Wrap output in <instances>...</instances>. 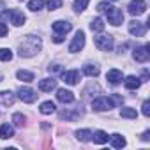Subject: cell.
<instances>
[{"mask_svg": "<svg viewBox=\"0 0 150 150\" xmlns=\"http://www.w3.org/2000/svg\"><path fill=\"white\" fill-rule=\"evenodd\" d=\"M132 57H134L136 62L145 64V62L148 60V57H150V44H145V46H138V48H134Z\"/></svg>", "mask_w": 150, "mask_h": 150, "instance_id": "52a82bcc", "label": "cell"}, {"mask_svg": "<svg viewBox=\"0 0 150 150\" xmlns=\"http://www.w3.org/2000/svg\"><path fill=\"white\" fill-rule=\"evenodd\" d=\"M14 99H16V96L13 92H9V90H2V92H0V104H2V106H13Z\"/></svg>", "mask_w": 150, "mask_h": 150, "instance_id": "9a60e30c", "label": "cell"}, {"mask_svg": "<svg viewBox=\"0 0 150 150\" xmlns=\"http://www.w3.org/2000/svg\"><path fill=\"white\" fill-rule=\"evenodd\" d=\"M83 74L85 76H90V78H96V76H99V67L96 64H85L83 65Z\"/></svg>", "mask_w": 150, "mask_h": 150, "instance_id": "ac0fdd59", "label": "cell"}, {"mask_svg": "<svg viewBox=\"0 0 150 150\" xmlns=\"http://www.w3.org/2000/svg\"><path fill=\"white\" fill-rule=\"evenodd\" d=\"M111 101H113V104H115V103H117V104H122V103H124V97H120V96L113 94V96H111Z\"/></svg>", "mask_w": 150, "mask_h": 150, "instance_id": "d590c367", "label": "cell"}, {"mask_svg": "<svg viewBox=\"0 0 150 150\" xmlns=\"http://www.w3.org/2000/svg\"><path fill=\"white\" fill-rule=\"evenodd\" d=\"M64 41V35H60V34H55L53 35V42H57V44H60Z\"/></svg>", "mask_w": 150, "mask_h": 150, "instance_id": "8d00e7d4", "label": "cell"}, {"mask_svg": "<svg viewBox=\"0 0 150 150\" xmlns=\"http://www.w3.org/2000/svg\"><path fill=\"white\" fill-rule=\"evenodd\" d=\"M78 115L80 113H72V111H65V110L58 113V117L60 118H65V120H74V118H78Z\"/></svg>", "mask_w": 150, "mask_h": 150, "instance_id": "4dcf8cb0", "label": "cell"}, {"mask_svg": "<svg viewBox=\"0 0 150 150\" xmlns=\"http://www.w3.org/2000/svg\"><path fill=\"white\" fill-rule=\"evenodd\" d=\"M48 71H50V72H58V71H60V65H58V64H53V65L48 67Z\"/></svg>", "mask_w": 150, "mask_h": 150, "instance_id": "74e56055", "label": "cell"}, {"mask_svg": "<svg viewBox=\"0 0 150 150\" xmlns=\"http://www.w3.org/2000/svg\"><path fill=\"white\" fill-rule=\"evenodd\" d=\"M106 80H108L111 85H118V83L124 80L122 71H118V69H110V71L106 72Z\"/></svg>", "mask_w": 150, "mask_h": 150, "instance_id": "5bb4252c", "label": "cell"}, {"mask_svg": "<svg viewBox=\"0 0 150 150\" xmlns=\"http://www.w3.org/2000/svg\"><path fill=\"white\" fill-rule=\"evenodd\" d=\"M4 18H7L14 27H21V25H25V14L21 13V11H18V9H9V11H4Z\"/></svg>", "mask_w": 150, "mask_h": 150, "instance_id": "7a4b0ae2", "label": "cell"}, {"mask_svg": "<svg viewBox=\"0 0 150 150\" xmlns=\"http://www.w3.org/2000/svg\"><path fill=\"white\" fill-rule=\"evenodd\" d=\"M57 99L60 103H64V104H69V103L74 101V94L71 90H67V88H58L57 90Z\"/></svg>", "mask_w": 150, "mask_h": 150, "instance_id": "4fadbf2b", "label": "cell"}, {"mask_svg": "<svg viewBox=\"0 0 150 150\" xmlns=\"http://www.w3.org/2000/svg\"><path fill=\"white\" fill-rule=\"evenodd\" d=\"M16 78L18 80H21V81H25V83H30V81H34V72H30V71H18L16 72Z\"/></svg>", "mask_w": 150, "mask_h": 150, "instance_id": "603a6c76", "label": "cell"}, {"mask_svg": "<svg viewBox=\"0 0 150 150\" xmlns=\"http://www.w3.org/2000/svg\"><path fill=\"white\" fill-rule=\"evenodd\" d=\"M129 32H131L132 35H136V37H143L145 32H146V25H143V23L138 21V20H132V21L129 23Z\"/></svg>", "mask_w": 150, "mask_h": 150, "instance_id": "30bf717a", "label": "cell"}, {"mask_svg": "<svg viewBox=\"0 0 150 150\" xmlns=\"http://www.w3.org/2000/svg\"><path fill=\"white\" fill-rule=\"evenodd\" d=\"M51 28H53V32H55V34H60V35H65L67 32H71V28H72V25H71L69 21H64V20H58V21H55V23L51 25Z\"/></svg>", "mask_w": 150, "mask_h": 150, "instance_id": "7c38bea8", "label": "cell"}, {"mask_svg": "<svg viewBox=\"0 0 150 150\" xmlns=\"http://www.w3.org/2000/svg\"><path fill=\"white\" fill-rule=\"evenodd\" d=\"M7 35V25L4 21H0V37H6Z\"/></svg>", "mask_w": 150, "mask_h": 150, "instance_id": "e575fe53", "label": "cell"}, {"mask_svg": "<svg viewBox=\"0 0 150 150\" xmlns=\"http://www.w3.org/2000/svg\"><path fill=\"white\" fill-rule=\"evenodd\" d=\"M111 145L113 148H122L125 146V138L122 134H111Z\"/></svg>", "mask_w": 150, "mask_h": 150, "instance_id": "cb8c5ba5", "label": "cell"}, {"mask_svg": "<svg viewBox=\"0 0 150 150\" xmlns=\"http://www.w3.org/2000/svg\"><path fill=\"white\" fill-rule=\"evenodd\" d=\"M62 7V0H48V9L50 11H57Z\"/></svg>", "mask_w": 150, "mask_h": 150, "instance_id": "1f68e13d", "label": "cell"}, {"mask_svg": "<svg viewBox=\"0 0 150 150\" xmlns=\"http://www.w3.org/2000/svg\"><path fill=\"white\" fill-rule=\"evenodd\" d=\"M141 139H143V141H148V139H150V131H145V132L141 134Z\"/></svg>", "mask_w": 150, "mask_h": 150, "instance_id": "f35d334b", "label": "cell"}, {"mask_svg": "<svg viewBox=\"0 0 150 150\" xmlns=\"http://www.w3.org/2000/svg\"><path fill=\"white\" fill-rule=\"evenodd\" d=\"M0 60H2V62L13 60V51L9 48H0Z\"/></svg>", "mask_w": 150, "mask_h": 150, "instance_id": "f1b7e54d", "label": "cell"}, {"mask_svg": "<svg viewBox=\"0 0 150 150\" xmlns=\"http://www.w3.org/2000/svg\"><path fill=\"white\" fill-rule=\"evenodd\" d=\"M13 122H14L16 127H23L25 122H27V118H25V115H21V113H14V115H13Z\"/></svg>", "mask_w": 150, "mask_h": 150, "instance_id": "f546056e", "label": "cell"}, {"mask_svg": "<svg viewBox=\"0 0 150 150\" xmlns=\"http://www.w3.org/2000/svg\"><path fill=\"white\" fill-rule=\"evenodd\" d=\"M18 97H20L23 103H34V101L37 99V92L32 90V88H28V87H21V88L18 90Z\"/></svg>", "mask_w": 150, "mask_h": 150, "instance_id": "9c48e42d", "label": "cell"}, {"mask_svg": "<svg viewBox=\"0 0 150 150\" xmlns=\"http://www.w3.org/2000/svg\"><path fill=\"white\" fill-rule=\"evenodd\" d=\"M90 30H92V32H103V30H104V21H103L101 18H94V20L90 21Z\"/></svg>", "mask_w": 150, "mask_h": 150, "instance_id": "d4e9b609", "label": "cell"}, {"mask_svg": "<svg viewBox=\"0 0 150 150\" xmlns=\"http://www.w3.org/2000/svg\"><path fill=\"white\" fill-rule=\"evenodd\" d=\"M106 14H108V21H110L113 27H118V25L124 21V13H122L120 9H117V7H113V6L106 11Z\"/></svg>", "mask_w": 150, "mask_h": 150, "instance_id": "8992f818", "label": "cell"}, {"mask_svg": "<svg viewBox=\"0 0 150 150\" xmlns=\"http://www.w3.org/2000/svg\"><path fill=\"white\" fill-rule=\"evenodd\" d=\"M62 81L67 83V85H76V83L80 81V72H78L76 69L62 72Z\"/></svg>", "mask_w": 150, "mask_h": 150, "instance_id": "8fae6325", "label": "cell"}, {"mask_svg": "<svg viewBox=\"0 0 150 150\" xmlns=\"http://www.w3.org/2000/svg\"><path fill=\"white\" fill-rule=\"evenodd\" d=\"M110 7H111V4H108V2H101V4L97 6V11H99V13H106Z\"/></svg>", "mask_w": 150, "mask_h": 150, "instance_id": "836d02e7", "label": "cell"}, {"mask_svg": "<svg viewBox=\"0 0 150 150\" xmlns=\"http://www.w3.org/2000/svg\"><path fill=\"white\" fill-rule=\"evenodd\" d=\"M41 48H42V41H41V37H37V35H27V37L23 39V42H20L18 55L28 58V57H34L35 53H39Z\"/></svg>", "mask_w": 150, "mask_h": 150, "instance_id": "6da1fadb", "label": "cell"}, {"mask_svg": "<svg viewBox=\"0 0 150 150\" xmlns=\"http://www.w3.org/2000/svg\"><path fill=\"white\" fill-rule=\"evenodd\" d=\"M53 88H57V80L53 78H44L39 81V90L41 92H51Z\"/></svg>", "mask_w": 150, "mask_h": 150, "instance_id": "2e32d148", "label": "cell"}, {"mask_svg": "<svg viewBox=\"0 0 150 150\" xmlns=\"http://www.w3.org/2000/svg\"><path fill=\"white\" fill-rule=\"evenodd\" d=\"M141 113H143L145 117H150V101H145V103H143V106H141Z\"/></svg>", "mask_w": 150, "mask_h": 150, "instance_id": "d6a6232c", "label": "cell"}, {"mask_svg": "<svg viewBox=\"0 0 150 150\" xmlns=\"http://www.w3.org/2000/svg\"><path fill=\"white\" fill-rule=\"evenodd\" d=\"M14 136V127L9 125V124H4L0 127V139H9Z\"/></svg>", "mask_w": 150, "mask_h": 150, "instance_id": "d6986e66", "label": "cell"}, {"mask_svg": "<svg viewBox=\"0 0 150 150\" xmlns=\"http://www.w3.org/2000/svg\"><path fill=\"white\" fill-rule=\"evenodd\" d=\"M94 44L101 51H111V48H113V37L111 35H97L94 39Z\"/></svg>", "mask_w": 150, "mask_h": 150, "instance_id": "5b68a950", "label": "cell"}, {"mask_svg": "<svg viewBox=\"0 0 150 150\" xmlns=\"http://www.w3.org/2000/svg\"><path fill=\"white\" fill-rule=\"evenodd\" d=\"M42 7H44V0H30L28 2V9L34 13H39Z\"/></svg>", "mask_w": 150, "mask_h": 150, "instance_id": "4316f807", "label": "cell"}, {"mask_svg": "<svg viewBox=\"0 0 150 150\" xmlns=\"http://www.w3.org/2000/svg\"><path fill=\"white\" fill-rule=\"evenodd\" d=\"M111 108H115L111 97H104L103 96V97H97V99L92 101V110L94 111H110Z\"/></svg>", "mask_w": 150, "mask_h": 150, "instance_id": "3957f363", "label": "cell"}, {"mask_svg": "<svg viewBox=\"0 0 150 150\" xmlns=\"http://www.w3.org/2000/svg\"><path fill=\"white\" fill-rule=\"evenodd\" d=\"M0 81H2V76H0Z\"/></svg>", "mask_w": 150, "mask_h": 150, "instance_id": "ab89813d", "label": "cell"}, {"mask_svg": "<svg viewBox=\"0 0 150 150\" xmlns=\"http://www.w3.org/2000/svg\"><path fill=\"white\" fill-rule=\"evenodd\" d=\"M124 83H125V88H127V90H138L139 85H141V80L136 78V76H127V78L124 80Z\"/></svg>", "mask_w": 150, "mask_h": 150, "instance_id": "e0dca14e", "label": "cell"}, {"mask_svg": "<svg viewBox=\"0 0 150 150\" xmlns=\"http://www.w3.org/2000/svg\"><path fill=\"white\" fill-rule=\"evenodd\" d=\"M129 13L132 16H141L145 11H146V2L145 0H131V4H129Z\"/></svg>", "mask_w": 150, "mask_h": 150, "instance_id": "ba28073f", "label": "cell"}, {"mask_svg": "<svg viewBox=\"0 0 150 150\" xmlns=\"http://www.w3.org/2000/svg\"><path fill=\"white\" fill-rule=\"evenodd\" d=\"M120 117H124V118H136L138 113H136L134 108H122L120 110Z\"/></svg>", "mask_w": 150, "mask_h": 150, "instance_id": "83f0119b", "label": "cell"}, {"mask_svg": "<svg viewBox=\"0 0 150 150\" xmlns=\"http://www.w3.org/2000/svg\"><path fill=\"white\" fill-rule=\"evenodd\" d=\"M55 110H57V106H55V103H51V101H44V103L41 104V108H39V111H41L42 115H51V113H55Z\"/></svg>", "mask_w": 150, "mask_h": 150, "instance_id": "44dd1931", "label": "cell"}, {"mask_svg": "<svg viewBox=\"0 0 150 150\" xmlns=\"http://www.w3.org/2000/svg\"><path fill=\"white\" fill-rule=\"evenodd\" d=\"M92 131L90 129H78L76 131V138L80 139V141H92Z\"/></svg>", "mask_w": 150, "mask_h": 150, "instance_id": "7402d4cb", "label": "cell"}, {"mask_svg": "<svg viewBox=\"0 0 150 150\" xmlns=\"http://www.w3.org/2000/svg\"><path fill=\"white\" fill-rule=\"evenodd\" d=\"M88 2H90V0H74V4H72V9L76 11V13H83V11L87 9Z\"/></svg>", "mask_w": 150, "mask_h": 150, "instance_id": "484cf974", "label": "cell"}, {"mask_svg": "<svg viewBox=\"0 0 150 150\" xmlns=\"http://www.w3.org/2000/svg\"><path fill=\"white\" fill-rule=\"evenodd\" d=\"M92 139H94V143H97V145H104V143H108L110 136H108L104 131H96V132L92 134Z\"/></svg>", "mask_w": 150, "mask_h": 150, "instance_id": "ffe728a7", "label": "cell"}, {"mask_svg": "<svg viewBox=\"0 0 150 150\" xmlns=\"http://www.w3.org/2000/svg\"><path fill=\"white\" fill-rule=\"evenodd\" d=\"M83 46H85V32L83 30H78L76 34H74L71 44H69V51L71 53H78V51L83 50Z\"/></svg>", "mask_w": 150, "mask_h": 150, "instance_id": "277c9868", "label": "cell"}]
</instances>
